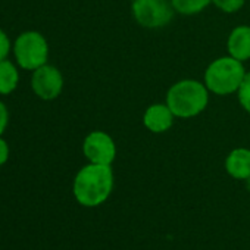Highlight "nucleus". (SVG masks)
<instances>
[{
	"mask_svg": "<svg viewBox=\"0 0 250 250\" xmlns=\"http://www.w3.org/2000/svg\"><path fill=\"white\" fill-rule=\"evenodd\" d=\"M12 52L17 65L31 72L46 65L49 61V43L39 31L21 33L12 44Z\"/></svg>",
	"mask_w": 250,
	"mask_h": 250,
	"instance_id": "nucleus-4",
	"label": "nucleus"
},
{
	"mask_svg": "<svg viewBox=\"0 0 250 250\" xmlns=\"http://www.w3.org/2000/svg\"><path fill=\"white\" fill-rule=\"evenodd\" d=\"M171 0H133V14L136 21L145 28H164L174 18Z\"/></svg>",
	"mask_w": 250,
	"mask_h": 250,
	"instance_id": "nucleus-5",
	"label": "nucleus"
},
{
	"mask_svg": "<svg viewBox=\"0 0 250 250\" xmlns=\"http://www.w3.org/2000/svg\"><path fill=\"white\" fill-rule=\"evenodd\" d=\"M208 87L197 80H181L169 87L167 104L178 118H193L202 113L208 103Z\"/></svg>",
	"mask_w": 250,
	"mask_h": 250,
	"instance_id": "nucleus-2",
	"label": "nucleus"
},
{
	"mask_svg": "<svg viewBox=\"0 0 250 250\" xmlns=\"http://www.w3.org/2000/svg\"><path fill=\"white\" fill-rule=\"evenodd\" d=\"M171 3L175 12L188 17V15H196L203 9H206L212 3V0H171Z\"/></svg>",
	"mask_w": 250,
	"mask_h": 250,
	"instance_id": "nucleus-12",
	"label": "nucleus"
},
{
	"mask_svg": "<svg viewBox=\"0 0 250 250\" xmlns=\"http://www.w3.org/2000/svg\"><path fill=\"white\" fill-rule=\"evenodd\" d=\"M227 172L235 180H247L250 177V150L238 147L229 152L225 159Z\"/></svg>",
	"mask_w": 250,
	"mask_h": 250,
	"instance_id": "nucleus-10",
	"label": "nucleus"
},
{
	"mask_svg": "<svg viewBox=\"0 0 250 250\" xmlns=\"http://www.w3.org/2000/svg\"><path fill=\"white\" fill-rule=\"evenodd\" d=\"M83 153L90 164L112 165L116 156V146L113 139L104 131H91L84 139Z\"/></svg>",
	"mask_w": 250,
	"mask_h": 250,
	"instance_id": "nucleus-7",
	"label": "nucleus"
},
{
	"mask_svg": "<svg viewBox=\"0 0 250 250\" xmlns=\"http://www.w3.org/2000/svg\"><path fill=\"white\" fill-rule=\"evenodd\" d=\"M9 155H11V149L8 142L3 137H0V167H3L9 161Z\"/></svg>",
	"mask_w": 250,
	"mask_h": 250,
	"instance_id": "nucleus-17",
	"label": "nucleus"
},
{
	"mask_svg": "<svg viewBox=\"0 0 250 250\" xmlns=\"http://www.w3.org/2000/svg\"><path fill=\"white\" fill-rule=\"evenodd\" d=\"M246 74L241 61H237L232 56L218 58L206 68L205 85L218 96L232 94L238 91Z\"/></svg>",
	"mask_w": 250,
	"mask_h": 250,
	"instance_id": "nucleus-3",
	"label": "nucleus"
},
{
	"mask_svg": "<svg viewBox=\"0 0 250 250\" xmlns=\"http://www.w3.org/2000/svg\"><path fill=\"white\" fill-rule=\"evenodd\" d=\"M246 188H247V190L250 191V177H249V178L246 180Z\"/></svg>",
	"mask_w": 250,
	"mask_h": 250,
	"instance_id": "nucleus-18",
	"label": "nucleus"
},
{
	"mask_svg": "<svg viewBox=\"0 0 250 250\" xmlns=\"http://www.w3.org/2000/svg\"><path fill=\"white\" fill-rule=\"evenodd\" d=\"M212 3L225 14H234L244 5V0H212Z\"/></svg>",
	"mask_w": 250,
	"mask_h": 250,
	"instance_id": "nucleus-14",
	"label": "nucleus"
},
{
	"mask_svg": "<svg viewBox=\"0 0 250 250\" xmlns=\"http://www.w3.org/2000/svg\"><path fill=\"white\" fill-rule=\"evenodd\" d=\"M174 118L175 115L167 103H155L146 109L143 115V124L149 131L155 134H162L172 127Z\"/></svg>",
	"mask_w": 250,
	"mask_h": 250,
	"instance_id": "nucleus-8",
	"label": "nucleus"
},
{
	"mask_svg": "<svg viewBox=\"0 0 250 250\" xmlns=\"http://www.w3.org/2000/svg\"><path fill=\"white\" fill-rule=\"evenodd\" d=\"M237 96H238V102L243 106V109L247 113H250V72L246 74V77L237 91Z\"/></svg>",
	"mask_w": 250,
	"mask_h": 250,
	"instance_id": "nucleus-13",
	"label": "nucleus"
},
{
	"mask_svg": "<svg viewBox=\"0 0 250 250\" xmlns=\"http://www.w3.org/2000/svg\"><path fill=\"white\" fill-rule=\"evenodd\" d=\"M113 190V171L110 165L88 164L83 167L72 184L75 200L84 208H96L107 200Z\"/></svg>",
	"mask_w": 250,
	"mask_h": 250,
	"instance_id": "nucleus-1",
	"label": "nucleus"
},
{
	"mask_svg": "<svg viewBox=\"0 0 250 250\" xmlns=\"http://www.w3.org/2000/svg\"><path fill=\"white\" fill-rule=\"evenodd\" d=\"M228 53L237 61H247L250 59V27L249 25H238L235 27L227 42Z\"/></svg>",
	"mask_w": 250,
	"mask_h": 250,
	"instance_id": "nucleus-9",
	"label": "nucleus"
},
{
	"mask_svg": "<svg viewBox=\"0 0 250 250\" xmlns=\"http://www.w3.org/2000/svg\"><path fill=\"white\" fill-rule=\"evenodd\" d=\"M31 88L39 99L46 102L55 100L63 90V75L56 66L46 63L33 71Z\"/></svg>",
	"mask_w": 250,
	"mask_h": 250,
	"instance_id": "nucleus-6",
	"label": "nucleus"
},
{
	"mask_svg": "<svg viewBox=\"0 0 250 250\" xmlns=\"http://www.w3.org/2000/svg\"><path fill=\"white\" fill-rule=\"evenodd\" d=\"M9 125V110L6 104L0 100V137H2Z\"/></svg>",
	"mask_w": 250,
	"mask_h": 250,
	"instance_id": "nucleus-16",
	"label": "nucleus"
},
{
	"mask_svg": "<svg viewBox=\"0 0 250 250\" xmlns=\"http://www.w3.org/2000/svg\"><path fill=\"white\" fill-rule=\"evenodd\" d=\"M12 50V43H11V39L9 36L0 28V62L8 59L9 53Z\"/></svg>",
	"mask_w": 250,
	"mask_h": 250,
	"instance_id": "nucleus-15",
	"label": "nucleus"
},
{
	"mask_svg": "<svg viewBox=\"0 0 250 250\" xmlns=\"http://www.w3.org/2000/svg\"><path fill=\"white\" fill-rule=\"evenodd\" d=\"M20 84V71L14 62L5 59L0 62V96H8Z\"/></svg>",
	"mask_w": 250,
	"mask_h": 250,
	"instance_id": "nucleus-11",
	"label": "nucleus"
}]
</instances>
